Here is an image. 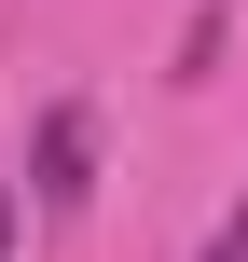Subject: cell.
<instances>
[{
  "mask_svg": "<svg viewBox=\"0 0 248 262\" xmlns=\"http://www.w3.org/2000/svg\"><path fill=\"white\" fill-rule=\"evenodd\" d=\"M83 166H97V124H83V111H55V124H41V207H83V193H97Z\"/></svg>",
  "mask_w": 248,
  "mask_h": 262,
  "instance_id": "cell-1",
  "label": "cell"
},
{
  "mask_svg": "<svg viewBox=\"0 0 248 262\" xmlns=\"http://www.w3.org/2000/svg\"><path fill=\"white\" fill-rule=\"evenodd\" d=\"M207 262H248V207H235V221H221V249H207Z\"/></svg>",
  "mask_w": 248,
  "mask_h": 262,
  "instance_id": "cell-2",
  "label": "cell"
},
{
  "mask_svg": "<svg viewBox=\"0 0 248 262\" xmlns=\"http://www.w3.org/2000/svg\"><path fill=\"white\" fill-rule=\"evenodd\" d=\"M0 249H14V193H0Z\"/></svg>",
  "mask_w": 248,
  "mask_h": 262,
  "instance_id": "cell-3",
  "label": "cell"
}]
</instances>
